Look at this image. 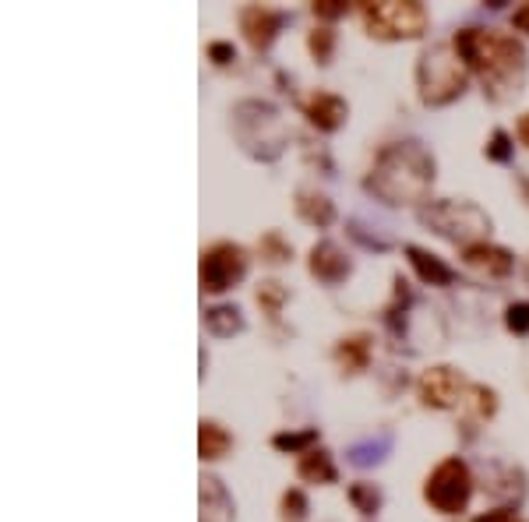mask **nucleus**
I'll list each match as a JSON object with an SVG mask.
<instances>
[{
	"instance_id": "ddd939ff",
	"label": "nucleus",
	"mask_w": 529,
	"mask_h": 522,
	"mask_svg": "<svg viewBox=\"0 0 529 522\" xmlns=\"http://www.w3.org/2000/svg\"><path fill=\"white\" fill-rule=\"evenodd\" d=\"M304 117L311 120L318 131L332 135V131H339V127L346 124L350 106H346V99L336 96V92H314V96L304 99Z\"/></svg>"
},
{
	"instance_id": "f03ea898",
	"label": "nucleus",
	"mask_w": 529,
	"mask_h": 522,
	"mask_svg": "<svg viewBox=\"0 0 529 522\" xmlns=\"http://www.w3.org/2000/svg\"><path fill=\"white\" fill-rule=\"evenodd\" d=\"M438 177L431 149L417 138L392 142L374 156L364 187L388 209H406V205H427V194Z\"/></svg>"
},
{
	"instance_id": "f704fd0d",
	"label": "nucleus",
	"mask_w": 529,
	"mask_h": 522,
	"mask_svg": "<svg viewBox=\"0 0 529 522\" xmlns=\"http://www.w3.org/2000/svg\"><path fill=\"white\" fill-rule=\"evenodd\" d=\"M515 138H519V142L529 149V113H522L519 124H515Z\"/></svg>"
},
{
	"instance_id": "2f4dec72",
	"label": "nucleus",
	"mask_w": 529,
	"mask_h": 522,
	"mask_svg": "<svg viewBox=\"0 0 529 522\" xmlns=\"http://www.w3.org/2000/svg\"><path fill=\"white\" fill-rule=\"evenodd\" d=\"M209 60L216 64V68H226V64H233V60H237V46L216 39V43H209Z\"/></svg>"
},
{
	"instance_id": "c85d7f7f",
	"label": "nucleus",
	"mask_w": 529,
	"mask_h": 522,
	"mask_svg": "<svg viewBox=\"0 0 529 522\" xmlns=\"http://www.w3.org/2000/svg\"><path fill=\"white\" fill-rule=\"evenodd\" d=\"M258 304H261V311L269 314V318H276L286 304V290L279 283H261L258 286Z\"/></svg>"
},
{
	"instance_id": "20e7f679",
	"label": "nucleus",
	"mask_w": 529,
	"mask_h": 522,
	"mask_svg": "<svg viewBox=\"0 0 529 522\" xmlns=\"http://www.w3.org/2000/svg\"><path fill=\"white\" fill-rule=\"evenodd\" d=\"M470 85V68L452 43H434L417 60V92L424 106H452Z\"/></svg>"
},
{
	"instance_id": "a211bd4d",
	"label": "nucleus",
	"mask_w": 529,
	"mask_h": 522,
	"mask_svg": "<svg viewBox=\"0 0 529 522\" xmlns=\"http://www.w3.org/2000/svg\"><path fill=\"white\" fill-rule=\"evenodd\" d=\"M205 329H209L216 339H233L247 329V321H244V314H240L237 304H216L205 311Z\"/></svg>"
},
{
	"instance_id": "39448f33",
	"label": "nucleus",
	"mask_w": 529,
	"mask_h": 522,
	"mask_svg": "<svg viewBox=\"0 0 529 522\" xmlns=\"http://www.w3.org/2000/svg\"><path fill=\"white\" fill-rule=\"evenodd\" d=\"M420 223L427 226L438 237L452 240V244H480V240L491 237V216H487L480 205L473 202H455V198H445V202H427L420 209Z\"/></svg>"
},
{
	"instance_id": "1a4fd4ad",
	"label": "nucleus",
	"mask_w": 529,
	"mask_h": 522,
	"mask_svg": "<svg viewBox=\"0 0 529 522\" xmlns=\"http://www.w3.org/2000/svg\"><path fill=\"white\" fill-rule=\"evenodd\" d=\"M473 392V381H466V374L455 371V367H431V371L420 374L417 381V396L431 410H455V406H466Z\"/></svg>"
},
{
	"instance_id": "412c9836",
	"label": "nucleus",
	"mask_w": 529,
	"mask_h": 522,
	"mask_svg": "<svg viewBox=\"0 0 529 522\" xmlns=\"http://www.w3.org/2000/svg\"><path fill=\"white\" fill-rule=\"evenodd\" d=\"M318 445V427H304V431H279L272 434V448L290 455H307L311 448Z\"/></svg>"
},
{
	"instance_id": "4468645a",
	"label": "nucleus",
	"mask_w": 529,
	"mask_h": 522,
	"mask_svg": "<svg viewBox=\"0 0 529 522\" xmlns=\"http://www.w3.org/2000/svg\"><path fill=\"white\" fill-rule=\"evenodd\" d=\"M202 522H237V505L219 477H202Z\"/></svg>"
},
{
	"instance_id": "f3484780",
	"label": "nucleus",
	"mask_w": 529,
	"mask_h": 522,
	"mask_svg": "<svg viewBox=\"0 0 529 522\" xmlns=\"http://www.w3.org/2000/svg\"><path fill=\"white\" fill-rule=\"evenodd\" d=\"M297 477L307 480V484H336L339 480V470H336V459L325 452V448H311L307 455H300L297 463Z\"/></svg>"
},
{
	"instance_id": "473e14b6",
	"label": "nucleus",
	"mask_w": 529,
	"mask_h": 522,
	"mask_svg": "<svg viewBox=\"0 0 529 522\" xmlns=\"http://www.w3.org/2000/svg\"><path fill=\"white\" fill-rule=\"evenodd\" d=\"M473 522H522L515 512H508V508H494V512H484V515H477Z\"/></svg>"
},
{
	"instance_id": "4be33fe9",
	"label": "nucleus",
	"mask_w": 529,
	"mask_h": 522,
	"mask_svg": "<svg viewBox=\"0 0 529 522\" xmlns=\"http://www.w3.org/2000/svg\"><path fill=\"white\" fill-rule=\"evenodd\" d=\"M346 498H350V505L357 508L360 515H374L381 508V501H385V494H381L378 484H367V480H357V484H350V491H346Z\"/></svg>"
},
{
	"instance_id": "9b49d317",
	"label": "nucleus",
	"mask_w": 529,
	"mask_h": 522,
	"mask_svg": "<svg viewBox=\"0 0 529 522\" xmlns=\"http://www.w3.org/2000/svg\"><path fill=\"white\" fill-rule=\"evenodd\" d=\"M307 269H311V276L318 279V283H325V286H339V283H343V279H350L353 261H350V254H346L339 244H332V240H318V244L311 247V258H307Z\"/></svg>"
},
{
	"instance_id": "72a5a7b5",
	"label": "nucleus",
	"mask_w": 529,
	"mask_h": 522,
	"mask_svg": "<svg viewBox=\"0 0 529 522\" xmlns=\"http://www.w3.org/2000/svg\"><path fill=\"white\" fill-rule=\"evenodd\" d=\"M512 29H519L529 36V4H522V8L512 11Z\"/></svg>"
},
{
	"instance_id": "dca6fc26",
	"label": "nucleus",
	"mask_w": 529,
	"mask_h": 522,
	"mask_svg": "<svg viewBox=\"0 0 529 522\" xmlns=\"http://www.w3.org/2000/svg\"><path fill=\"white\" fill-rule=\"evenodd\" d=\"M297 216L304 219V223L325 230V226L336 223V205H332V198H328V194L311 191V187H300V191H297Z\"/></svg>"
},
{
	"instance_id": "393cba45",
	"label": "nucleus",
	"mask_w": 529,
	"mask_h": 522,
	"mask_svg": "<svg viewBox=\"0 0 529 522\" xmlns=\"http://www.w3.org/2000/svg\"><path fill=\"white\" fill-rule=\"evenodd\" d=\"M279 519L283 522H304L307 519V498L300 487L283 491V498H279Z\"/></svg>"
},
{
	"instance_id": "b1692460",
	"label": "nucleus",
	"mask_w": 529,
	"mask_h": 522,
	"mask_svg": "<svg viewBox=\"0 0 529 522\" xmlns=\"http://www.w3.org/2000/svg\"><path fill=\"white\" fill-rule=\"evenodd\" d=\"M307 50H311V57L318 60L321 68H325V64H332V53H336V32H332V29H314L311 36H307Z\"/></svg>"
},
{
	"instance_id": "a878e982",
	"label": "nucleus",
	"mask_w": 529,
	"mask_h": 522,
	"mask_svg": "<svg viewBox=\"0 0 529 522\" xmlns=\"http://www.w3.org/2000/svg\"><path fill=\"white\" fill-rule=\"evenodd\" d=\"M484 156L491 159V163H501V166H508L515 159V145H512V135H508L505 127H498L491 135V142L484 145Z\"/></svg>"
},
{
	"instance_id": "bb28decb",
	"label": "nucleus",
	"mask_w": 529,
	"mask_h": 522,
	"mask_svg": "<svg viewBox=\"0 0 529 522\" xmlns=\"http://www.w3.org/2000/svg\"><path fill=\"white\" fill-rule=\"evenodd\" d=\"M466 403L473 406V413H477L480 420H491L494 413H498V396H494V388H487V385H473Z\"/></svg>"
},
{
	"instance_id": "c756f323",
	"label": "nucleus",
	"mask_w": 529,
	"mask_h": 522,
	"mask_svg": "<svg viewBox=\"0 0 529 522\" xmlns=\"http://www.w3.org/2000/svg\"><path fill=\"white\" fill-rule=\"evenodd\" d=\"M261 258L272 261V265H279V261H290L293 258V247L286 244L279 233H265V237H261Z\"/></svg>"
},
{
	"instance_id": "c9c22d12",
	"label": "nucleus",
	"mask_w": 529,
	"mask_h": 522,
	"mask_svg": "<svg viewBox=\"0 0 529 522\" xmlns=\"http://www.w3.org/2000/svg\"><path fill=\"white\" fill-rule=\"evenodd\" d=\"M515 184L522 187V194H526V202H529V177L526 173H515Z\"/></svg>"
},
{
	"instance_id": "cd10ccee",
	"label": "nucleus",
	"mask_w": 529,
	"mask_h": 522,
	"mask_svg": "<svg viewBox=\"0 0 529 522\" xmlns=\"http://www.w3.org/2000/svg\"><path fill=\"white\" fill-rule=\"evenodd\" d=\"M505 329L512 336H529V300H515L505 307Z\"/></svg>"
},
{
	"instance_id": "5701e85b",
	"label": "nucleus",
	"mask_w": 529,
	"mask_h": 522,
	"mask_svg": "<svg viewBox=\"0 0 529 522\" xmlns=\"http://www.w3.org/2000/svg\"><path fill=\"white\" fill-rule=\"evenodd\" d=\"M388 445H392V434L381 431V438H367V441H357V445H350V463L357 466H371V463H381L388 452Z\"/></svg>"
},
{
	"instance_id": "2eb2a0df",
	"label": "nucleus",
	"mask_w": 529,
	"mask_h": 522,
	"mask_svg": "<svg viewBox=\"0 0 529 522\" xmlns=\"http://www.w3.org/2000/svg\"><path fill=\"white\" fill-rule=\"evenodd\" d=\"M406 258H410L413 272H417V279L424 286H452L455 283V269H452V265H445L438 254H431V251H424V247L410 244V247H406Z\"/></svg>"
},
{
	"instance_id": "9d476101",
	"label": "nucleus",
	"mask_w": 529,
	"mask_h": 522,
	"mask_svg": "<svg viewBox=\"0 0 529 522\" xmlns=\"http://www.w3.org/2000/svg\"><path fill=\"white\" fill-rule=\"evenodd\" d=\"M283 25H286V11L265 8V4H247V8H240V32H244V39L258 53H265L276 43Z\"/></svg>"
},
{
	"instance_id": "7ed1b4c3",
	"label": "nucleus",
	"mask_w": 529,
	"mask_h": 522,
	"mask_svg": "<svg viewBox=\"0 0 529 522\" xmlns=\"http://www.w3.org/2000/svg\"><path fill=\"white\" fill-rule=\"evenodd\" d=\"M233 138L258 163H276L290 145V131H286L279 110L261 99H244L233 106Z\"/></svg>"
},
{
	"instance_id": "0eeeda50",
	"label": "nucleus",
	"mask_w": 529,
	"mask_h": 522,
	"mask_svg": "<svg viewBox=\"0 0 529 522\" xmlns=\"http://www.w3.org/2000/svg\"><path fill=\"white\" fill-rule=\"evenodd\" d=\"M473 498V473L459 455H448L427 473L424 480V501L441 515H462Z\"/></svg>"
},
{
	"instance_id": "f8f14e48",
	"label": "nucleus",
	"mask_w": 529,
	"mask_h": 522,
	"mask_svg": "<svg viewBox=\"0 0 529 522\" xmlns=\"http://www.w3.org/2000/svg\"><path fill=\"white\" fill-rule=\"evenodd\" d=\"M462 261H466L473 272H484L487 279H505V276H512V269H515V254L508 251V247L491 244V240L462 247Z\"/></svg>"
},
{
	"instance_id": "aec40b11",
	"label": "nucleus",
	"mask_w": 529,
	"mask_h": 522,
	"mask_svg": "<svg viewBox=\"0 0 529 522\" xmlns=\"http://www.w3.org/2000/svg\"><path fill=\"white\" fill-rule=\"evenodd\" d=\"M336 360H339V367H343L346 374L367 371V364H371V336H364V332H360V336L339 339Z\"/></svg>"
},
{
	"instance_id": "f257e3e1",
	"label": "nucleus",
	"mask_w": 529,
	"mask_h": 522,
	"mask_svg": "<svg viewBox=\"0 0 529 522\" xmlns=\"http://www.w3.org/2000/svg\"><path fill=\"white\" fill-rule=\"evenodd\" d=\"M455 53L462 57V64L480 78L484 96L491 103H508L526 89L529 78V57L526 46L515 36L498 29H459L452 39Z\"/></svg>"
},
{
	"instance_id": "423d86ee",
	"label": "nucleus",
	"mask_w": 529,
	"mask_h": 522,
	"mask_svg": "<svg viewBox=\"0 0 529 522\" xmlns=\"http://www.w3.org/2000/svg\"><path fill=\"white\" fill-rule=\"evenodd\" d=\"M360 18L371 39L399 43V39H420L427 32V8L420 0H378V4H360Z\"/></svg>"
},
{
	"instance_id": "7c9ffc66",
	"label": "nucleus",
	"mask_w": 529,
	"mask_h": 522,
	"mask_svg": "<svg viewBox=\"0 0 529 522\" xmlns=\"http://www.w3.org/2000/svg\"><path fill=\"white\" fill-rule=\"evenodd\" d=\"M314 18H325V22H336V18H343L346 11H350V4L346 0H318L314 4Z\"/></svg>"
},
{
	"instance_id": "6e6552de",
	"label": "nucleus",
	"mask_w": 529,
	"mask_h": 522,
	"mask_svg": "<svg viewBox=\"0 0 529 522\" xmlns=\"http://www.w3.org/2000/svg\"><path fill=\"white\" fill-rule=\"evenodd\" d=\"M247 276V251L240 244H230V240H219V244L205 247L202 251V269H198V279H202V293H226Z\"/></svg>"
},
{
	"instance_id": "6ab92c4d",
	"label": "nucleus",
	"mask_w": 529,
	"mask_h": 522,
	"mask_svg": "<svg viewBox=\"0 0 529 522\" xmlns=\"http://www.w3.org/2000/svg\"><path fill=\"white\" fill-rule=\"evenodd\" d=\"M230 448H233V438L226 427H219L216 420H202L198 424V455H202V463H219Z\"/></svg>"
}]
</instances>
